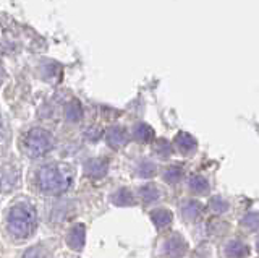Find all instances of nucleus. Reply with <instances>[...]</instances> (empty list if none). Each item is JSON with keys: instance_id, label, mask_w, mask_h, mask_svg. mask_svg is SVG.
<instances>
[{"instance_id": "f8f14e48", "label": "nucleus", "mask_w": 259, "mask_h": 258, "mask_svg": "<svg viewBox=\"0 0 259 258\" xmlns=\"http://www.w3.org/2000/svg\"><path fill=\"white\" fill-rule=\"evenodd\" d=\"M112 201L118 206H128V205H135V198L133 193L126 190V189H120L117 193H113Z\"/></svg>"}, {"instance_id": "4468645a", "label": "nucleus", "mask_w": 259, "mask_h": 258, "mask_svg": "<svg viewBox=\"0 0 259 258\" xmlns=\"http://www.w3.org/2000/svg\"><path fill=\"white\" fill-rule=\"evenodd\" d=\"M190 189L194 192V193H206L209 190V183L207 180L204 179V177H201V175H193L191 179H190Z\"/></svg>"}, {"instance_id": "7ed1b4c3", "label": "nucleus", "mask_w": 259, "mask_h": 258, "mask_svg": "<svg viewBox=\"0 0 259 258\" xmlns=\"http://www.w3.org/2000/svg\"><path fill=\"white\" fill-rule=\"evenodd\" d=\"M21 148L24 151V155H28L29 158H40L54 148V140L42 128H31L23 136Z\"/></svg>"}, {"instance_id": "f257e3e1", "label": "nucleus", "mask_w": 259, "mask_h": 258, "mask_svg": "<svg viewBox=\"0 0 259 258\" xmlns=\"http://www.w3.org/2000/svg\"><path fill=\"white\" fill-rule=\"evenodd\" d=\"M73 180L71 167L67 164H47L37 174L39 187L47 193H62Z\"/></svg>"}, {"instance_id": "f03ea898", "label": "nucleus", "mask_w": 259, "mask_h": 258, "mask_svg": "<svg viewBox=\"0 0 259 258\" xmlns=\"http://www.w3.org/2000/svg\"><path fill=\"white\" fill-rule=\"evenodd\" d=\"M37 224V214L34 206L29 203H18L10 209L8 214V231L15 237L24 239L32 234Z\"/></svg>"}, {"instance_id": "0eeeda50", "label": "nucleus", "mask_w": 259, "mask_h": 258, "mask_svg": "<svg viewBox=\"0 0 259 258\" xmlns=\"http://www.w3.org/2000/svg\"><path fill=\"white\" fill-rule=\"evenodd\" d=\"M175 144L182 153H191L194 148H196V140H194L190 133L180 132L175 136Z\"/></svg>"}, {"instance_id": "2eb2a0df", "label": "nucleus", "mask_w": 259, "mask_h": 258, "mask_svg": "<svg viewBox=\"0 0 259 258\" xmlns=\"http://www.w3.org/2000/svg\"><path fill=\"white\" fill-rule=\"evenodd\" d=\"M140 195H141L143 201H146V203H151V201L159 198V190L154 187L152 183H146L140 189Z\"/></svg>"}, {"instance_id": "9d476101", "label": "nucleus", "mask_w": 259, "mask_h": 258, "mask_svg": "<svg viewBox=\"0 0 259 258\" xmlns=\"http://www.w3.org/2000/svg\"><path fill=\"white\" fill-rule=\"evenodd\" d=\"M86 169V174L88 175H93V177H102L107 172V163L101 159H91L89 163L84 166Z\"/></svg>"}, {"instance_id": "9b49d317", "label": "nucleus", "mask_w": 259, "mask_h": 258, "mask_svg": "<svg viewBox=\"0 0 259 258\" xmlns=\"http://www.w3.org/2000/svg\"><path fill=\"white\" fill-rule=\"evenodd\" d=\"M133 135L138 141H143V143H149L154 138V130L146 124H136L133 128Z\"/></svg>"}, {"instance_id": "4be33fe9", "label": "nucleus", "mask_w": 259, "mask_h": 258, "mask_svg": "<svg viewBox=\"0 0 259 258\" xmlns=\"http://www.w3.org/2000/svg\"><path fill=\"white\" fill-rule=\"evenodd\" d=\"M243 224L248 226L251 229H256L259 228V216L257 214H248L245 219H243Z\"/></svg>"}, {"instance_id": "412c9836", "label": "nucleus", "mask_w": 259, "mask_h": 258, "mask_svg": "<svg viewBox=\"0 0 259 258\" xmlns=\"http://www.w3.org/2000/svg\"><path fill=\"white\" fill-rule=\"evenodd\" d=\"M210 208L214 209V211H225L227 209V201H224L221 197H215L210 200Z\"/></svg>"}, {"instance_id": "a211bd4d", "label": "nucleus", "mask_w": 259, "mask_h": 258, "mask_svg": "<svg viewBox=\"0 0 259 258\" xmlns=\"http://www.w3.org/2000/svg\"><path fill=\"white\" fill-rule=\"evenodd\" d=\"M180 177H182V169L180 167H177V166H172V167H168L167 171H165V175H164V179L168 182V183H177L178 180H180Z\"/></svg>"}, {"instance_id": "6e6552de", "label": "nucleus", "mask_w": 259, "mask_h": 258, "mask_svg": "<svg viewBox=\"0 0 259 258\" xmlns=\"http://www.w3.org/2000/svg\"><path fill=\"white\" fill-rule=\"evenodd\" d=\"M225 253L229 258H245L248 255V247L238 240H232L225 247Z\"/></svg>"}, {"instance_id": "aec40b11", "label": "nucleus", "mask_w": 259, "mask_h": 258, "mask_svg": "<svg viewBox=\"0 0 259 258\" xmlns=\"http://www.w3.org/2000/svg\"><path fill=\"white\" fill-rule=\"evenodd\" d=\"M23 258H46V253L40 247H31L24 252Z\"/></svg>"}, {"instance_id": "20e7f679", "label": "nucleus", "mask_w": 259, "mask_h": 258, "mask_svg": "<svg viewBox=\"0 0 259 258\" xmlns=\"http://www.w3.org/2000/svg\"><path fill=\"white\" fill-rule=\"evenodd\" d=\"M128 133L125 128L121 127H112L105 133V141H107L112 148H121L123 144H126Z\"/></svg>"}, {"instance_id": "39448f33", "label": "nucleus", "mask_w": 259, "mask_h": 258, "mask_svg": "<svg viewBox=\"0 0 259 258\" xmlns=\"http://www.w3.org/2000/svg\"><path fill=\"white\" fill-rule=\"evenodd\" d=\"M185 252H186V244L182 237L174 236L165 242V253L170 258H180L185 255Z\"/></svg>"}, {"instance_id": "6ab92c4d", "label": "nucleus", "mask_w": 259, "mask_h": 258, "mask_svg": "<svg viewBox=\"0 0 259 258\" xmlns=\"http://www.w3.org/2000/svg\"><path fill=\"white\" fill-rule=\"evenodd\" d=\"M138 174L141 177H152L156 174V164L149 163V161H144V163H141V166L138 167Z\"/></svg>"}, {"instance_id": "ddd939ff", "label": "nucleus", "mask_w": 259, "mask_h": 258, "mask_svg": "<svg viewBox=\"0 0 259 258\" xmlns=\"http://www.w3.org/2000/svg\"><path fill=\"white\" fill-rule=\"evenodd\" d=\"M65 116H67L70 122H78V120L83 117V109H81L79 102H76V101L70 102L67 109H65Z\"/></svg>"}, {"instance_id": "423d86ee", "label": "nucleus", "mask_w": 259, "mask_h": 258, "mask_svg": "<svg viewBox=\"0 0 259 258\" xmlns=\"http://www.w3.org/2000/svg\"><path fill=\"white\" fill-rule=\"evenodd\" d=\"M84 228L81 224L75 226V228H71V231L68 232V237H67V242L68 245L73 248V250H81L84 247Z\"/></svg>"}, {"instance_id": "f3484780", "label": "nucleus", "mask_w": 259, "mask_h": 258, "mask_svg": "<svg viewBox=\"0 0 259 258\" xmlns=\"http://www.w3.org/2000/svg\"><path fill=\"white\" fill-rule=\"evenodd\" d=\"M199 214V205L198 203H193V201H190V203H186L183 206V216L186 217L188 221H193L196 219V216Z\"/></svg>"}, {"instance_id": "dca6fc26", "label": "nucleus", "mask_w": 259, "mask_h": 258, "mask_svg": "<svg viewBox=\"0 0 259 258\" xmlns=\"http://www.w3.org/2000/svg\"><path fill=\"white\" fill-rule=\"evenodd\" d=\"M154 153L159 158H167L172 155V146L165 141V140H157L156 144H154Z\"/></svg>"}, {"instance_id": "5701e85b", "label": "nucleus", "mask_w": 259, "mask_h": 258, "mask_svg": "<svg viewBox=\"0 0 259 258\" xmlns=\"http://www.w3.org/2000/svg\"><path fill=\"white\" fill-rule=\"evenodd\" d=\"M256 247H257V252H259V239H257V244H256Z\"/></svg>"}, {"instance_id": "1a4fd4ad", "label": "nucleus", "mask_w": 259, "mask_h": 258, "mask_svg": "<svg viewBox=\"0 0 259 258\" xmlns=\"http://www.w3.org/2000/svg\"><path fill=\"white\" fill-rule=\"evenodd\" d=\"M151 219L159 229H162V228H165V226H168L170 221H172V213H170L168 209L157 208L151 213Z\"/></svg>"}]
</instances>
